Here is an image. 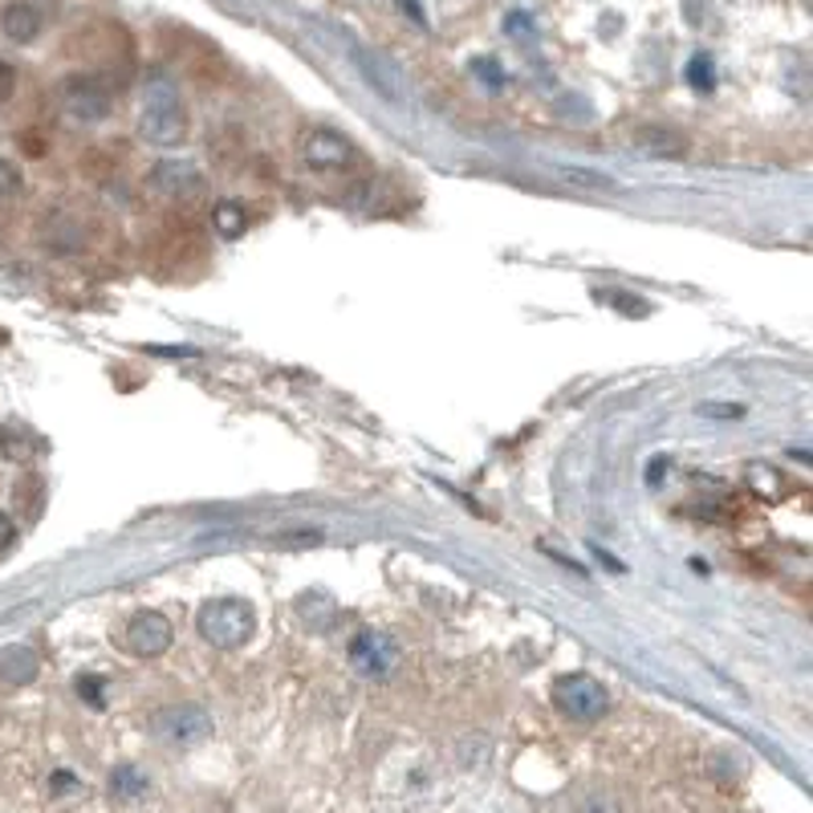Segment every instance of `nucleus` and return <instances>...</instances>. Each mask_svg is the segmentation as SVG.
<instances>
[{
	"instance_id": "obj_23",
	"label": "nucleus",
	"mask_w": 813,
	"mask_h": 813,
	"mask_svg": "<svg viewBox=\"0 0 813 813\" xmlns=\"http://www.w3.org/2000/svg\"><path fill=\"white\" fill-rule=\"evenodd\" d=\"M13 542H16V525L4 513H0V554H4V549H9Z\"/></svg>"
},
{
	"instance_id": "obj_25",
	"label": "nucleus",
	"mask_w": 813,
	"mask_h": 813,
	"mask_svg": "<svg viewBox=\"0 0 813 813\" xmlns=\"http://www.w3.org/2000/svg\"><path fill=\"white\" fill-rule=\"evenodd\" d=\"M21 143H25V155H33V159H37V155H45V143H42V139H37V135H25Z\"/></svg>"
},
{
	"instance_id": "obj_3",
	"label": "nucleus",
	"mask_w": 813,
	"mask_h": 813,
	"mask_svg": "<svg viewBox=\"0 0 813 813\" xmlns=\"http://www.w3.org/2000/svg\"><path fill=\"white\" fill-rule=\"evenodd\" d=\"M549 699L554 708L573 724H599L602 716L611 712V692L585 675V671H573V675H557L554 687H549Z\"/></svg>"
},
{
	"instance_id": "obj_18",
	"label": "nucleus",
	"mask_w": 813,
	"mask_h": 813,
	"mask_svg": "<svg viewBox=\"0 0 813 813\" xmlns=\"http://www.w3.org/2000/svg\"><path fill=\"white\" fill-rule=\"evenodd\" d=\"M748 485H753L756 497H777L781 492V480H777V468H769V464H748Z\"/></svg>"
},
{
	"instance_id": "obj_1",
	"label": "nucleus",
	"mask_w": 813,
	"mask_h": 813,
	"mask_svg": "<svg viewBox=\"0 0 813 813\" xmlns=\"http://www.w3.org/2000/svg\"><path fill=\"white\" fill-rule=\"evenodd\" d=\"M139 135L151 147H179L187 135L184 98L175 82L163 70H151L143 78V94H139Z\"/></svg>"
},
{
	"instance_id": "obj_16",
	"label": "nucleus",
	"mask_w": 813,
	"mask_h": 813,
	"mask_svg": "<svg viewBox=\"0 0 813 813\" xmlns=\"http://www.w3.org/2000/svg\"><path fill=\"white\" fill-rule=\"evenodd\" d=\"M687 82L696 90H712L716 86V61L712 54H696V58L687 61Z\"/></svg>"
},
{
	"instance_id": "obj_17",
	"label": "nucleus",
	"mask_w": 813,
	"mask_h": 813,
	"mask_svg": "<svg viewBox=\"0 0 813 813\" xmlns=\"http://www.w3.org/2000/svg\"><path fill=\"white\" fill-rule=\"evenodd\" d=\"M21 187H25V175H21V167H16L13 159H0V204H9L21 196Z\"/></svg>"
},
{
	"instance_id": "obj_20",
	"label": "nucleus",
	"mask_w": 813,
	"mask_h": 813,
	"mask_svg": "<svg viewBox=\"0 0 813 813\" xmlns=\"http://www.w3.org/2000/svg\"><path fill=\"white\" fill-rule=\"evenodd\" d=\"M472 70H476L480 78H485V86H488V90H500V86H504V73H500L488 58H476V61H472Z\"/></svg>"
},
{
	"instance_id": "obj_19",
	"label": "nucleus",
	"mask_w": 813,
	"mask_h": 813,
	"mask_svg": "<svg viewBox=\"0 0 813 813\" xmlns=\"http://www.w3.org/2000/svg\"><path fill=\"white\" fill-rule=\"evenodd\" d=\"M73 692L86 699L90 708H98V712L106 708V680H98V675H78V680H73Z\"/></svg>"
},
{
	"instance_id": "obj_14",
	"label": "nucleus",
	"mask_w": 813,
	"mask_h": 813,
	"mask_svg": "<svg viewBox=\"0 0 813 813\" xmlns=\"http://www.w3.org/2000/svg\"><path fill=\"white\" fill-rule=\"evenodd\" d=\"M42 443H33V435L21 423H4L0 428V456L4 460H30Z\"/></svg>"
},
{
	"instance_id": "obj_9",
	"label": "nucleus",
	"mask_w": 813,
	"mask_h": 813,
	"mask_svg": "<svg viewBox=\"0 0 813 813\" xmlns=\"http://www.w3.org/2000/svg\"><path fill=\"white\" fill-rule=\"evenodd\" d=\"M147 184L155 187L159 196H167V200H187V196H196L204 187V175H200V167L187 163V159H163V163L151 167Z\"/></svg>"
},
{
	"instance_id": "obj_21",
	"label": "nucleus",
	"mask_w": 813,
	"mask_h": 813,
	"mask_svg": "<svg viewBox=\"0 0 813 813\" xmlns=\"http://www.w3.org/2000/svg\"><path fill=\"white\" fill-rule=\"evenodd\" d=\"M16 94V70L9 61H0V102H9Z\"/></svg>"
},
{
	"instance_id": "obj_10",
	"label": "nucleus",
	"mask_w": 813,
	"mask_h": 813,
	"mask_svg": "<svg viewBox=\"0 0 813 813\" xmlns=\"http://www.w3.org/2000/svg\"><path fill=\"white\" fill-rule=\"evenodd\" d=\"M0 30H4V37L16 45H30L42 37L45 30V16L33 9V4H25V0H16V4H9L4 13H0Z\"/></svg>"
},
{
	"instance_id": "obj_15",
	"label": "nucleus",
	"mask_w": 813,
	"mask_h": 813,
	"mask_svg": "<svg viewBox=\"0 0 813 813\" xmlns=\"http://www.w3.org/2000/svg\"><path fill=\"white\" fill-rule=\"evenodd\" d=\"M212 229L224 236V241H236V236H244V229H248V220H244V208L232 200H220L212 212Z\"/></svg>"
},
{
	"instance_id": "obj_2",
	"label": "nucleus",
	"mask_w": 813,
	"mask_h": 813,
	"mask_svg": "<svg viewBox=\"0 0 813 813\" xmlns=\"http://www.w3.org/2000/svg\"><path fill=\"white\" fill-rule=\"evenodd\" d=\"M196 630H200V639L208 642V647H216V651H236V647H244V642L253 639L257 614H253V606L241 599H216L200 606Z\"/></svg>"
},
{
	"instance_id": "obj_11",
	"label": "nucleus",
	"mask_w": 813,
	"mask_h": 813,
	"mask_svg": "<svg viewBox=\"0 0 813 813\" xmlns=\"http://www.w3.org/2000/svg\"><path fill=\"white\" fill-rule=\"evenodd\" d=\"M37 671H42V659H37L33 647H4L0 651V680L4 684L25 687L37 680Z\"/></svg>"
},
{
	"instance_id": "obj_5",
	"label": "nucleus",
	"mask_w": 813,
	"mask_h": 813,
	"mask_svg": "<svg viewBox=\"0 0 813 813\" xmlns=\"http://www.w3.org/2000/svg\"><path fill=\"white\" fill-rule=\"evenodd\" d=\"M58 98H61V111H66L73 123H82V127H94V123H106V118H111V90L102 86V82H94V78H82V73L66 78L58 90Z\"/></svg>"
},
{
	"instance_id": "obj_8",
	"label": "nucleus",
	"mask_w": 813,
	"mask_h": 813,
	"mask_svg": "<svg viewBox=\"0 0 813 813\" xmlns=\"http://www.w3.org/2000/svg\"><path fill=\"white\" fill-rule=\"evenodd\" d=\"M350 667L367 680H386L391 671L399 667V647L379 635V630H362L355 642H350Z\"/></svg>"
},
{
	"instance_id": "obj_12",
	"label": "nucleus",
	"mask_w": 813,
	"mask_h": 813,
	"mask_svg": "<svg viewBox=\"0 0 813 813\" xmlns=\"http://www.w3.org/2000/svg\"><path fill=\"white\" fill-rule=\"evenodd\" d=\"M355 61H358V70H362V78H367V82H371V86L379 90L383 98L399 102V70H395L391 61H386V58H379V54H374V58H371L367 49H358V54H355Z\"/></svg>"
},
{
	"instance_id": "obj_22",
	"label": "nucleus",
	"mask_w": 813,
	"mask_h": 813,
	"mask_svg": "<svg viewBox=\"0 0 813 813\" xmlns=\"http://www.w3.org/2000/svg\"><path fill=\"white\" fill-rule=\"evenodd\" d=\"M699 415H708V419H728V415H732V419H736V415H744V407H736V403H732V407H724V403H708V407H699Z\"/></svg>"
},
{
	"instance_id": "obj_6",
	"label": "nucleus",
	"mask_w": 813,
	"mask_h": 813,
	"mask_svg": "<svg viewBox=\"0 0 813 813\" xmlns=\"http://www.w3.org/2000/svg\"><path fill=\"white\" fill-rule=\"evenodd\" d=\"M358 159L355 143L329 127H314L301 135V163L314 167V172H342Z\"/></svg>"
},
{
	"instance_id": "obj_4",
	"label": "nucleus",
	"mask_w": 813,
	"mask_h": 813,
	"mask_svg": "<svg viewBox=\"0 0 813 813\" xmlns=\"http://www.w3.org/2000/svg\"><path fill=\"white\" fill-rule=\"evenodd\" d=\"M151 732H155L163 744H175V748H191L212 736V716L200 704H167L151 716Z\"/></svg>"
},
{
	"instance_id": "obj_7",
	"label": "nucleus",
	"mask_w": 813,
	"mask_h": 813,
	"mask_svg": "<svg viewBox=\"0 0 813 813\" xmlns=\"http://www.w3.org/2000/svg\"><path fill=\"white\" fill-rule=\"evenodd\" d=\"M123 642H127L130 655H139V659L167 655V651H172V642H175L172 618H167V614H159V611H139L127 623V630H123Z\"/></svg>"
},
{
	"instance_id": "obj_13",
	"label": "nucleus",
	"mask_w": 813,
	"mask_h": 813,
	"mask_svg": "<svg viewBox=\"0 0 813 813\" xmlns=\"http://www.w3.org/2000/svg\"><path fill=\"white\" fill-rule=\"evenodd\" d=\"M147 789H151V777H147L139 765H118V769L111 773V798L139 801V798H147Z\"/></svg>"
},
{
	"instance_id": "obj_26",
	"label": "nucleus",
	"mask_w": 813,
	"mask_h": 813,
	"mask_svg": "<svg viewBox=\"0 0 813 813\" xmlns=\"http://www.w3.org/2000/svg\"><path fill=\"white\" fill-rule=\"evenodd\" d=\"M509 30H513V33H525V30H529L525 13H513V21H509Z\"/></svg>"
},
{
	"instance_id": "obj_24",
	"label": "nucleus",
	"mask_w": 813,
	"mask_h": 813,
	"mask_svg": "<svg viewBox=\"0 0 813 813\" xmlns=\"http://www.w3.org/2000/svg\"><path fill=\"white\" fill-rule=\"evenodd\" d=\"M73 789H78V781H73L70 773H54V793L66 798V793H73Z\"/></svg>"
}]
</instances>
